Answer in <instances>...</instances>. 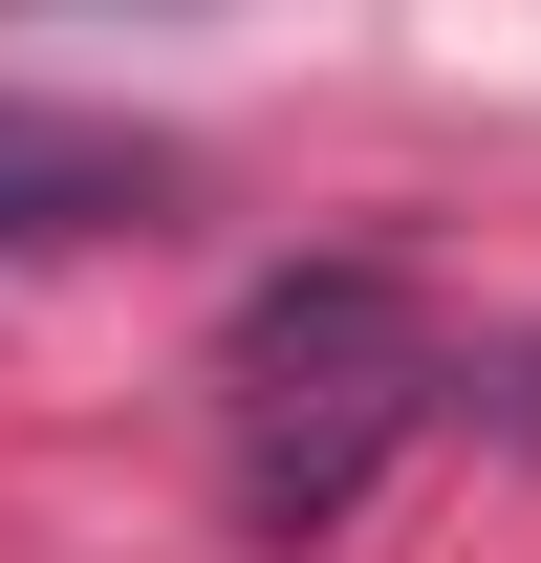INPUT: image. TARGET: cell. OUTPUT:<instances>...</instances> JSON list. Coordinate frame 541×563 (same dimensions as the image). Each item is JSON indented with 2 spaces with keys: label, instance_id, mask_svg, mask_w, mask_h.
I'll use <instances>...</instances> for the list:
<instances>
[{
  "label": "cell",
  "instance_id": "1",
  "mask_svg": "<svg viewBox=\"0 0 541 563\" xmlns=\"http://www.w3.org/2000/svg\"><path fill=\"white\" fill-rule=\"evenodd\" d=\"M455 368H433V325H411L390 261H303L239 303V347H217V433H239V520L261 542H325L346 498L390 477V433L433 412Z\"/></svg>",
  "mask_w": 541,
  "mask_h": 563
}]
</instances>
